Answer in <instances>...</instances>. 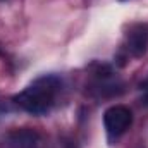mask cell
Instances as JSON below:
<instances>
[{
	"label": "cell",
	"instance_id": "obj_1",
	"mask_svg": "<svg viewBox=\"0 0 148 148\" xmlns=\"http://www.w3.org/2000/svg\"><path fill=\"white\" fill-rule=\"evenodd\" d=\"M62 91V79L55 74H43L29 83L21 93L14 97V102L33 115H43L50 112Z\"/></svg>",
	"mask_w": 148,
	"mask_h": 148
},
{
	"label": "cell",
	"instance_id": "obj_2",
	"mask_svg": "<svg viewBox=\"0 0 148 148\" xmlns=\"http://www.w3.org/2000/svg\"><path fill=\"white\" fill-rule=\"evenodd\" d=\"M133 122V114L124 105H112L103 114V126L110 138H119L124 134Z\"/></svg>",
	"mask_w": 148,
	"mask_h": 148
},
{
	"label": "cell",
	"instance_id": "obj_3",
	"mask_svg": "<svg viewBox=\"0 0 148 148\" xmlns=\"http://www.w3.org/2000/svg\"><path fill=\"white\" fill-rule=\"evenodd\" d=\"M5 148H52L47 138L35 129H16L7 136Z\"/></svg>",
	"mask_w": 148,
	"mask_h": 148
},
{
	"label": "cell",
	"instance_id": "obj_4",
	"mask_svg": "<svg viewBox=\"0 0 148 148\" xmlns=\"http://www.w3.org/2000/svg\"><path fill=\"white\" fill-rule=\"evenodd\" d=\"M126 50L131 57H141L148 50V26L136 24L129 29L126 38Z\"/></svg>",
	"mask_w": 148,
	"mask_h": 148
}]
</instances>
